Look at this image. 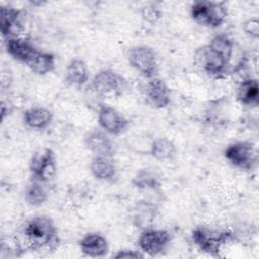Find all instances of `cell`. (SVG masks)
Listing matches in <instances>:
<instances>
[{"label":"cell","mask_w":259,"mask_h":259,"mask_svg":"<svg viewBox=\"0 0 259 259\" xmlns=\"http://www.w3.org/2000/svg\"><path fill=\"white\" fill-rule=\"evenodd\" d=\"M236 51V42L228 34L218 33L208 44L195 51L194 60L207 76L221 79L242 68L235 61Z\"/></svg>","instance_id":"6da1fadb"},{"label":"cell","mask_w":259,"mask_h":259,"mask_svg":"<svg viewBox=\"0 0 259 259\" xmlns=\"http://www.w3.org/2000/svg\"><path fill=\"white\" fill-rule=\"evenodd\" d=\"M21 234L25 247L33 252H53L60 244L59 232L48 215H35L23 226Z\"/></svg>","instance_id":"7a4b0ae2"},{"label":"cell","mask_w":259,"mask_h":259,"mask_svg":"<svg viewBox=\"0 0 259 259\" xmlns=\"http://www.w3.org/2000/svg\"><path fill=\"white\" fill-rule=\"evenodd\" d=\"M191 238L194 245L202 253L219 257L223 248L234 240V235L230 231H219L199 226L192 230Z\"/></svg>","instance_id":"3957f363"},{"label":"cell","mask_w":259,"mask_h":259,"mask_svg":"<svg viewBox=\"0 0 259 259\" xmlns=\"http://www.w3.org/2000/svg\"><path fill=\"white\" fill-rule=\"evenodd\" d=\"M190 16L195 23L201 26L218 28L228 17V7L225 2L195 1L190 6Z\"/></svg>","instance_id":"277c9868"},{"label":"cell","mask_w":259,"mask_h":259,"mask_svg":"<svg viewBox=\"0 0 259 259\" xmlns=\"http://www.w3.org/2000/svg\"><path fill=\"white\" fill-rule=\"evenodd\" d=\"M33 180L41 183L52 181L57 174V158L55 152L48 147H42L33 152L28 164Z\"/></svg>","instance_id":"5b68a950"},{"label":"cell","mask_w":259,"mask_h":259,"mask_svg":"<svg viewBox=\"0 0 259 259\" xmlns=\"http://www.w3.org/2000/svg\"><path fill=\"white\" fill-rule=\"evenodd\" d=\"M224 157L233 167L242 171H253L257 166V151L249 141L231 143L226 147Z\"/></svg>","instance_id":"8992f818"},{"label":"cell","mask_w":259,"mask_h":259,"mask_svg":"<svg viewBox=\"0 0 259 259\" xmlns=\"http://www.w3.org/2000/svg\"><path fill=\"white\" fill-rule=\"evenodd\" d=\"M172 234L168 230L148 228L142 231L138 238L139 250L150 257L165 254L172 242Z\"/></svg>","instance_id":"52a82bcc"},{"label":"cell","mask_w":259,"mask_h":259,"mask_svg":"<svg viewBox=\"0 0 259 259\" xmlns=\"http://www.w3.org/2000/svg\"><path fill=\"white\" fill-rule=\"evenodd\" d=\"M127 61L130 65L145 79L157 77L159 65L158 59L153 48L147 45H137L127 52Z\"/></svg>","instance_id":"ba28073f"},{"label":"cell","mask_w":259,"mask_h":259,"mask_svg":"<svg viewBox=\"0 0 259 259\" xmlns=\"http://www.w3.org/2000/svg\"><path fill=\"white\" fill-rule=\"evenodd\" d=\"M126 80L112 69L99 70L91 80L92 90L102 97H115L123 93Z\"/></svg>","instance_id":"9c48e42d"},{"label":"cell","mask_w":259,"mask_h":259,"mask_svg":"<svg viewBox=\"0 0 259 259\" xmlns=\"http://www.w3.org/2000/svg\"><path fill=\"white\" fill-rule=\"evenodd\" d=\"M97 122L99 127L109 136H119L126 132L128 127L127 118L116 108L103 104L97 112Z\"/></svg>","instance_id":"30bf717a"},{"label":"cell","mask_w":259,"mask_h":259,"mask_svg":"<svg viewBox=\"0 0 259 259\" xmlns=\"http://www.w3.org/2000/svg\"><path fill=\"white\" fill-rule=\"evenodd\" d=\"M145 98L153 108L163 109L170 105L172 92L164 80L155 77L150 79L145 86Z\"/></svg>","instance_id":"8fae6325"},{"label":"cell","mask_w":259,"mask_h":259,"mask_svg":"<svg viewBox=\"0 0 259 259\" xmlns=\"http://www.w3.org/2000/svg\"><path fill=\"white\" fill-rule=\"evenodd\" d=\"M84 145L93 156L113 157L115 145L110 136L101 128H94L84 136Z\"/></svg>","instance_id":"7c38bea8"},{"label":"cell","mask_w":259,"mask_h":259,"mask_svg":"<svg viewBox=\"0 0 259 259\" xmlns=\"http://www.w3.org/2000/svg\"><path fill=\"white\" fill-rule=\"evenodd\" d=\"M0 24L1 34L4 40L19 37L24 29L22 24V11L12 6H1Z\"/></svg>","instance_id":"4fadbf2b"},{"label":"cell","mask_w":259,"mask_h":259,"mask_svg":"<svg viewBox=\"0 0 259 259\" xmlns=\"http://www.w3.org/2000/svg\"><path fill=\"white\" fill-rule=\"evenodd\" d=\"M6 53L15 61L22 63L26 67L31 63L38 49L27 38L19 36L4 40Z\"/></svg>","instance_id":"5bb4252c"},{"label":"cell","mask_w":259,"mask_h":259,"mask_svg":"<svg viewBox=\"0 0 259 259\" xmlns=\"http://www.w3.org/2000/svg\"><path fill=\"white\" fill-rule=\"evenodd\" d=\"M80 251L90 258H102L109 252L107 239L96 232L85 234L79 242Z\"/></svg>","instance_id":"9a60e30c"},{"label":"cell","mask_w":259,"mask_h":259,"mask_svg":"<svg viewBox=\"0 0 259 259\" xmlns=\"http://www.w3.org/2000/svg\"><path fill=\"white\" fill-rule=\"evenodd\" d=\"M89 168L92 176L102 182H113L117 177V167L113 157L93 156Z\"/></svg>","instance_id":"2e32d148"},{"label":"cell","mask_w":259,"mask_h":259,"mask_svg":"<svg viewBox=\"0 0 259 259\" xmlns=\"http://www.w3.org/2000/svg\"><path fill=\"white\" fill-rule=\"evenodd\" d=\"M53 112L44 106L29 107L22 114L23 123L34 131L46 130L53 122Z\"/></svg>","instance_id":"e0dca14e"},{"label":"cell","mask_w":259,"mask_h":259,"mask_svg":"<svg viewBox=\"0 0 259 259\" xmlns=\"http://www.w3.org/2000/svg\"><path fill=\"white\" fill-rule=\"evenodd\" d=\"M65 81L68 85L81 88L89 81V69L84 60L74 58L70 60L65 70Z\"/></svg>","instance_id":"ac0fdd59"},{"label":"cell","mask_w":259,"mask_h":259,"mask_svg":"<svg viewBox=\"0 0 259 259\" xmlns=\"http://www.w3.org/2000/svg\"><path fill=\"white\" fill-rule=\"evenodd\" d=\"M237 100L246 106H257L259 104V86L257 79H244L237 88Z\"/></svg>","instance_id":"d6986e66"},{"label":"cell","mask_w":259,"mask_h":259,"mask_svg":"<svg viewBox=\"0 0 259 259\" xmlns=\"http://www.w3.org/2000/svg\"><path fill=\"white\" fill-rule=\"evenodd\" d=\"M149 153L157 161H171L177 155V148L172 140L166 137H160L152 142Z\"/></svg>","instance_id":"ffe728a7"},{"label":"cell","mask_w":259,"mask_h":259,"mask_svg":"<svg viewBox=\"0 0 259 259\" xmlns=\"http://www.w3.org/2000/svg\"><path fill=\"white\" fill-rule=\"evenodd\" d=\"M156 212L157 208L155 204L146 200L139 201L137 202L134 209V224L137 226V228L142 229V231L151 228V224L155 220Z\"/></svg>","instance_id":"44dd1931"},{"label":"cell","mask_w":259,"mask_h":259,"mask_svg":"<svg viewBox=\"0 0 259 259\" xmlns=\"http://www.w3.org/2000/svg\"><path fill=\"white\" fill-rule=\"evenodd\" d=\"M49 194L44 183L32 179L25 187L24 199L29 206L39 207L47 202Z\"/></svg>","instance_id":"7402d4cb"},{"label":"cell","mask_w":259,"mask_h":259,"mask_svg":"<svg viewBox=\"0 0 259 259\" xmlns=\"http://www.w3.org/2000/svg\"><path fill=\"white\" fill-rule=\"evenodd\" d=\"M27 67L34 74L39 76H45L55 70L56 57L52 53L39 50L38 53L33 58V60L31 61V63Z\"/></svg>","instance_id":"603a6c76"},{"label":"cell","mask_w":259,"mask_h":259,"mask_svg":"<svg viewBox=\"0 0 259 259\" xmlns=\"http://www.w3.org/2000/svg\"><path fill=\"white\" fill-rule=\"evenodd\" d=\"M132 184L138 189L155 190L161 186V181L155 172L149 169H141L133 177Z\"/></svg>","instance_id":"cb8c5ba5"},{"label":"cell","mask_w":259,"mask_h":259,"mask_svg":"<svg viewBox=\"0 0 259 259\" xmlns=\"http://www.w3.org/2000/svg\"><path fill=\"white\" fill-rule=\"evenodd\" d=\"M243 30L247 35L257 39L259 36V19L257 17H251L243 23Z\"/></svg>","instance_id":"d4e9b609"},{"label":"cell","mask_w":259,"mask_h":259,"mask_svg":"<svg viewBox=\"0 0 259 259\" xmlns=\"http://www.w3.org/2000/svg\"><path fill=\"white\" fill-rule=\"evenodd\" d=\"M142 16L148 22H156L161 17V11L154 5L143 8Z\"/></svg>","instance_id":"484cf974"},{"label":"cell","mask_w":259,"mask_h":259,"mask_svg":"<svg viewBox=\"0 0 259 259\" xmlns=\"http://www.w3.org/2000/svg\"><path fill=\"white\" fill-rule=\"evenodd\" d=\"M145 255L139 250H130V249H124V250H119L117 251L114 255L113 258L115 259H121V258H133V259H138V258H143Z\"/></svg>","instance_id":"4316f807"}]
</instances>
